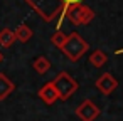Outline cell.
Returning <instances> with one entry per match:
<instances>
[{"instance_id": "cell-1", "label": "cell", "mask_w": 123, "mask_h": 121, "mask_svg": "<svg viewBox=\"0 0 123 121\" xmlns=\"http://www.w3.org/2000/svg\"><path fill=\"white\" fill-rule=\"evenodd\" d=\"M89 51V44L78 34V32H71L64 42V46L61 47V52L73 62L79 61L86 52Z\"/></svg>"}, {"instance_id": "cell-2", "label": "cell", "mask_w": 123, "mask_h": 121, "mask_svg": "<svg viewBox=\"0 0 123 121\" xmlns=\"http://www.w3.org/2000/svg\"><path fill=\"white\" fill-rule=\"evenodd\" d=\"M52 84H54V89L57 91V96H59L61 101H68V99L78 91V87H79L78 81H76L74 77H71L66 71H61V72L54 77Z\"/></svg>"}, {"instance_id": "cell-3", "label": "cell", "mask_w": 123, "mask_h": 121, "mask_svg": "<svg viewBox=\"0 0 123 121\" xmlns=\"http://www.w3.org/2000/svg\"><path fill=\"white\" fill-rule=\"evenodd\" d=\"M68 20L73 24V25H86L89 24L93 19H94V12L93 9H89L88 5H83V4H78V5H73L68 14H66Z\"/></svg>"}, {"instance_id": "cell-4", "label": "cell", "mask_w": 123, "mask_h": 121, "mask_svg": "<svg viewBox=\"0 0 123 121\" xmlns=\"http://www.w3.org/2000/svg\"><path fill=\"white\" fill-rule=\"evenodd\" d=\"M101 109L96 106V103L93 99H84L78 108H76V116L81 121H94L99 116Z\"/></svg>"}, {"instance_id": "cell-5", "label": "cell", "mask_w": 123, "mask_h": 121, "mask_svg": "<svg viewBox=\"0 0 123 121\" xmlns=\"http://www.w3.org/2000/svg\"><path fill=\"white\" fill-rule=\"evenodd\" d=\"M118 81H116V77L113 76V74H110V72H105V74H101L96 81H94V86H96V89L101 92V94H105V96H110L116 87H118Z\"/></svg>"}, {"instance_id": "cell-6", "label": "cell", "mask_w": 123, "mask_h": 121, "mask_svg": "<svg viewBox=\"0 0 123 121\" xmlns=\"http://www.w3.org/2000/svg\"><path fill=\"white\" fill-rule=\"evenodd\" d=\"M37 96L46 103V104H54L57 99H59V96H57V91L54 89V84H52V81L51 82H46L39 91H37Z\"/></svg>"}, {"instance_id": "cell-7", "label": "cell", "mask_w": 123, "mask_h": 121, "mask_svg": "<svg viewBox=\"0 0 123 121\" xmlns=\"http://www.w3.org/2000/svg\"><path fill=\"white\" fill-rule=\"evenodd\" d=\"M15 89V84L4 74V72H0V101H5Z\"/></svg>"}, {"instance_id": "cell-8", "label": "cell", "mask_w": 123, "mask_h": 121, "mask_svg": "<svg viewBox=\"0 0 123 121\" xmlns=\"http://www.w3.org/2000/svg\"><path fill=\"white\" fill-rule=\"evenodd\" d=\"M61 2V9H59V19H57V30H61V25H62V22H64V19H66V14H68V10L73 7V5H78V4H81L83 0H59Z\"/></svg>"}, {"instance_id": "cell-9", "label": "cell", "mask_w": 123, "mask_h": 121, "mask_svg": "<svg viewBox=\"0 0 123 121\" xmlns=\"http://www.w3.org/2000/svg\"><path fill=\"white\" fill-rule=\"evenodd\" d=\"M14 34H15V39H17L19 42H22V44L29 42V40L32 39V35H34L32 29H31L29 25H25V24H20V25L14 30Z\"/></svg>"}, {"instance_id": "cell-10", "label": "cell", "mask_w": 123, "mask_h": 121, "mask_svg": "<svg viewBox=\"0 0 123 121\" xmlns=\"http://www.w3.org/2000/svg\"><path fill=\"white\" fill-rule=\"evenodd\" d=\"M32 67H34V71H36L37 74H46V72L51 69V62H49V59H47V57L39 56V57H36V61H34Z\"/></svg>"}, {"instance_id": "cell-11", "label": "cell", "mask_w": 123, "mask_h": 121, "mask_svg": "<svg viewBox=\"0 0 123 121\" xmlns=\"http://www.w3.org/2000/svg\"><path fill=\"white\" fill-rule=\"evenodd\" d=\"M15 34L10 29H2L0 30V46L2 47H12V44L15 42Z\"/></svg>"}, {"instance_id": "cell-12", "label": "cell", "mask_w": 123, "mask_h": 121, "mask_svg": "<svg viewBox=\"0 0 123 121\" xmlns=\"http://www.w3.org/2000/svg\"><path fill=\"white\" fill-rule=\"evenodd\" d=\"M106 61H108V56L103 52V51H94L93 54H89V62H91V66H94V67H103L105 64H106Z\"/></svg>"}, {"instance_id": "cell-13", "label": "cell", "mask_w": 123, "mask_h": 121, "mask_svg": "<svg viewBox=\"0 0 123 121\" xmlns=\"http://www.w3.org/2000/svg\"><path fill=\"white\" fill-rule=\"evenodd\" d=\"M66 39H68V35H66L62 30H56V32L51 35V42H52V46H56L57 49H61V47L64 46Z\"/></svg>"}, {"instance_id": "cell-14", "label": "cell", "mask_w": 123, "mask_h": 121, "mask_svg": "<svg viewBox=\"0 0 123 121\" xmlns=\"http://www.w3.org/2000/svg\"><path fill=\"white\" fill-rule=\"evenodd\" d=\"M115 54H123V49H118V51H116Z\"/></svg>"}, {"instance_id": "cell-15", "label": "cell", "mask_w": 123, "mask_h": 121, "mask_svg": "<svg viewBox=\"0 0 123 121\" xmlns=\"http://www.w3.org/2000/svg\"><path fill=\"white\" fill-rule=\"evenodd\" d=\"M2 61H4V54H2V52H0V62H2Z\"/></svg>"}]
</instances>
